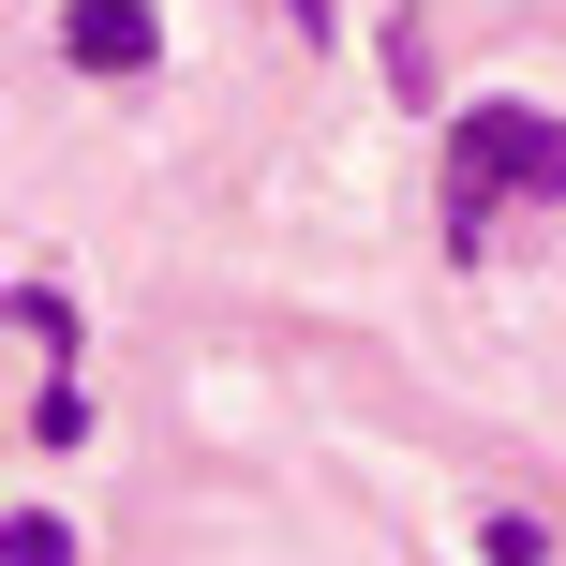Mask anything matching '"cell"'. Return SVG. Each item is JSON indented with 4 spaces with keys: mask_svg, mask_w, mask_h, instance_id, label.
I'll use <instances>...</instances> for the list:
<instances>
[{
    "mask_svg": "<svg viewBox=\"0 0 566 566\" xmlns=\"http://www.w3.org/2000/svg\"><path fill=\"white\" fill-rule=\"evenodd\" d=\"M448 179H462V224H478L492 195H566V119H537V105H462L448 119Z\"/></svg>",
    "mask_w": 566,
    "mask_h": 566,
    "instance_id": "obj_1",
    "label": "cell"
},
{
    "mask_svg": "<svg viewBox=\"0 0 566 566\" xmlns=\"http://www.w3.org/2000/svg\"><path fill=\"white\" fill-rule=\"evenodd\" d=\"M60 60H75V75H149L165 30H149V0H75V15H60Z\"/></svg>",
    "mask_w": 566,
    "mask_h": 566,
    "instance_id": "obj_2",
    "label": "cell"
},
{
    "mask_svg": "<svg viewBox=\"0 0 566 566\" xmlns=\"http://www.w3.org/2000/svg\"><path fill=\"white\" fill-rule=\"evenodd\" d=\"M0 566H75V522H45V507H15V522H0Z\"/></svg>",
    "mask_w": 566,
    "mask_h": 566,
    "instance_id": "obj_3",
    "label": "cell"
},
{
    "mask_svg": "<svg viewBox=\"0 0 566 566\" xmlns=\"http://www.w3.org/2000/svg\"><path fill=\"white\" fill-rule=\"evenodd\" d=\"M388 90H402V105H432V30H418V15L388 30Z\"/></svg>",
    "mask_w": 566,
    "mask_h": 566,
    "instance_id": "obj_4",
    "label": "cell"
},
{
    "mask_svg": "<svg viewBox=\"0 0 566 566\" xmlns=\"http://www.w3.org/2000/svg\"><path fill=\"white\" fill-rule=\"evenodd\" d=\"M478 552H492V566H552V537H537L522 507H492V522H478Z\"/></svg>",
    "mask_w": 566,
    "mask_h": 566,
    "instance_id": "obj_5",
    "label": "cell"
}]
</instances>
